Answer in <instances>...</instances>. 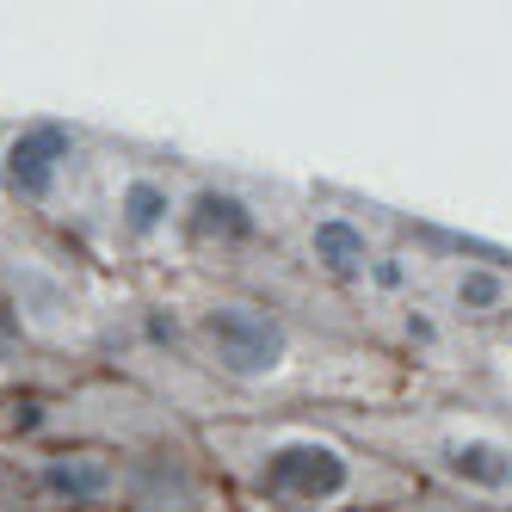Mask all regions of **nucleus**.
I'll return each mask as SVG.
<instances>
[{
    "label": "nucleus",
    "mask_w": 512,
    "mask_h": 512,
    "mask_svg": "<svg viewBox=\"0 0 512 512\" xmlns=\"http://www.w3.org/2000/svg\"><path fill=\"white\" fill-rule=\"evenodd\" d=\"M204 340L216 352V364L235 377H272L278 364L290 358V334L284 321L260 315V309H241V303H223L204 315Z\"/></svg>",
    "instance_id": "obj_1"
},
{
    "label": "nucleus",
    "mask_w": 512,
    "mask_h": 512,
    "mask_svg": "<svg viewBox=\"0 0 512 512\" xmlns=\"http://www.w3.org/2000/svg\"><path fill=\"white\" fill-rule=\"evenodd\" d=\"M260 482H266V494H278V500L321 506V500L346 494V482H352V463H346L334 445H315V438H290V445H278V451L266 457Z\"/></svg>",
    "instance_id": "obj_2"
},
{
    "label": "nucleus",
    "mask_w": 512,
    "mask_h": 512,
    "mask_svg": "<svg viewBox=\"0 0 512 512\" xmlns=\"http://www.w3.org/2000/svg\"><path fill=\"white\" fill-rule=\"evenodd\" d=\"M68 149H75V136H68L62 124H31V130H19L7 142V186L25 192V198H44L56 186Z\"/></svg>",
    "instance_id": "obj_3"
},
{
    "label": "nucleus",
    "mask_w": 512,
    "mask_h": 512,
    "mask_svg": "<svg viewBox=\"0 0 512 512\" xmlns=\"http://www.w3.org/2000/svg\"><path fill=\"white\" fill-rule=\"evenodd\" d=\"M445 469L457 475V482H469V488H512V451L500 445V438H482V432H469V438H451L445 451Z\"/></svg>",
    "instance_id": "obj_4"
},
{
    "label": "nucleus",
    "mask_w": 512,
    "mask_h": 512,
    "mask_svg": "<svg viewBox=\"0 0 512 512\" xmlns=\"http://www.w3.org/2000/svg\"><path fill=\"white\" fill-rule=\"evenodd\" d=\"M44 488H50L62 506H93V500H105V488H112V469H105L99 457H87V451L50 457V463H44Z\"/></svg>",
    "instance_id": "obj_5"
},
{
    "label": "nucleus",
    "mask_w": 512,
    "mask_h": 512,
    "mask_svg": "<svg viewBox=\"0 0 512 512\" xmlns=\"http://www.w3.org/2000/svg\"><path fill=\"white\" fill-rule=\"evenodd\" d=\"M309 247H315V260L334 272V278H358L364 266H371V241H364V229L346 223V216H321L315 235H309Z\"/></svg>",
    "instance_id": "obj_6"
},
{
    "label": "nucleus",
    "mask_w": 512,
    "mask_h": 512,
    "mask_svg": "<svg viewBox=\"0 0 512 512\" xmlns=\"http://www.w3.org/2000/svg\"><path fill=\"white\" fill-rule=\"evenodd\" d=\"M186 223H192L198 241H210V235H216V241H247V235H253V210H247L235 192H198Z\"/></svg>",
    "instance_id": "obj_7"
},
{
    "label": "nucleus",
    "mask_w": 512,
    "mask_h": 512,
    "mask_svg": "<svg viewBox=\"0 0 512 512\" xmlns=\"http://www.w3.org/2000/svg\"><path fill=\"white\" fill-rule=\"evenodd\" d=\"M118 210H124V229H130V235H155V229L167 223L173 198H167V186H155V179H130L124 198H118Z\"/></svg>",
    "instance_id": "obj_8"
},
{
    "label": "nucleus",
    "mask_w": 512,
    "mask_h": 512,
    "mask_svg": "<svg viewBox=\"0 0 512 512\" xmlns=\"http://www.w3.org/2000/svg\"><path fill=\"white\" fill-rule=\"evenodd\" d=\"M457 303H463L469 315H488V309L506 303V284H500L494 272H463V278H457Z\"/></svg>",
    "instance_id": "obj_9"
}]
</instances>
